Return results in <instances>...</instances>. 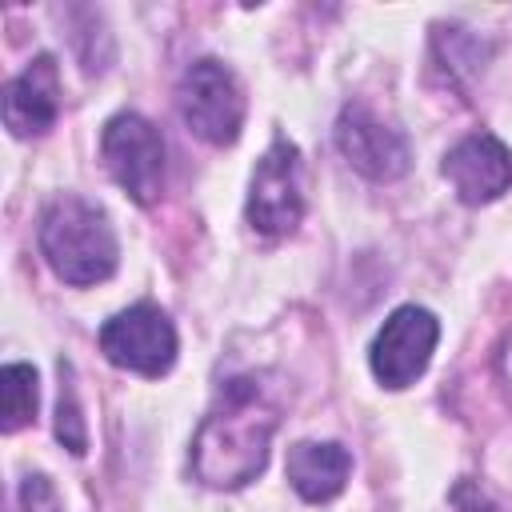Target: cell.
<instances>
[{
    "instance_id": "cell-1",
    "label": "cell",
    "mask_w": 512,
    "mask_h": 512,
    "mask_svg": "<svg viewBox=\"0 0 512 512\" xmlns=\"http://www.w3.org/2000/svg\"><path fill=\"white\" fill-rule=\"evenodd\" d=\"M280 424V408L268 400L256 376H232L220 384L208 416L192 440V472L208 488H240L268 464V444Z\"/></svg>"
},
{
    "instance_id": "cell-2",
    "label": "cell",
    "mask_w": 512,
    "mask_h": 512,
    "mask_svg": "<svg viewBox=\"0 0 512 512\" xmlns=\"http://www.w3.org/2000/svg\"><path fill=\"white\" fill-rule=\"evenodd\" d=\"M40 252L48 268L76 288L100 284L116 272L120 244L100 204L84 196H56L40 216Z\"/></svg>"
},
{
    "instance_id": "cell-3",
    "label": "cell",
    "mask_w": 512,
    "mask_h": 512,
    "mask_svg": "<svg viewBox=\"0 0 512 512\" xmlns=\"http://www.w3.org/2000/svg\"><path fill=\"white\" fill-rule=\"evenodd\" d=\"M176 108H180V120L188 124V132L216 148L236 144V136L244 128V88H240L236 72L212 56L184 68L180 88H176Z\"/></svg>"
},
{
    "instance_id": "cell-4",
    "label": "cell",
    "mask_w": 512,
    "mask_h": 512,
    "mask_svg": "<svg viewBox=\"0 0 512 512\" xmlns=\"http://www.w3.org/2000/svg\"><path fill=\"white\" fill-rule=\"evenodd\" d=\"M100 156L108 176L136 200V204H156L164 192V140L152 120L140 112H116L104 124L100 136Z\"/></svg>"
},
{
    "instance_id": "cell-5",
    "label": "cell",
    "mask_w": 512,
    "mask_h": 512,
    "mask_svg": "<svg viewBox=\"0 0 512 512\" xmlns=\"http://www.w3.org/2000/svg\"><path fill=\"white\" fill-rule=\"evenodd\" d=\"M100 352L136 376H164L176 364V328L156 304H132L100 328Z\"/></svg>"
},
{
    "instance_id": "cell-6",
    "label": "cell",
    "mask_w": 512,
    "mask_h": 512,
    "mask_svg": "<svg viewBox=\"0 0 512 512\" xmlns=\"http://www.w3.org/2000/svg\"><path fill=\"white\" fill-rule=\"evenodd\" d=\"M304 216V192H300V148L284 136L268 144V152L256 160L252 188H248V224L264 236H284Z\"/></svg>"
},
{
    "instance_id": "cell-7",
    "label": "cell",
    "mask_w": 512,
    "mask_h": 512,
    "mask_svg": "<svg viewBox=\"0 0 512 512\" xmlns=\"http://www.w3.org/2000/svg\"><path fill=\"white\" fill-rule=\"evenodd\" d=\"M436 340H440V320L428 308H420V304L396 308L372 340V352H368L372 376L384 388L416 384L424 376L432 352H436Z\"/></svg>"
},
{
    "instance_id": "cell-8",
    "label": "cell",
    "mask_w": 512,
    "mask_h": 512,
    "mask_svg": "<svg viewBox=\"0 0 512 512\" xmlns=\"http://www.w3.org/2000/svg\"><path fill=\"white\" fill-rule=\"evenodd\" d=\"M336 148L368 180H396L412 164L408 136L364 104H344L336 120Z\"/></svg>"
},
{
    "instance_id": "cell-9",
    "label": "cell",
    "mask_w": 512,
    "mask_h": 512,
    "mask_svg": "<svg viewBox=\"0 0 512 512\" xmlns=\"http://www.w3.org/2000/svg\"><path fill=\"white\" fill-rule=\"evenodd\" d=\"M440 172L464 204H492L512 188V152L492 132H476L444 156Z\"/></svg>"
},
{
    "instance_id": "cell-10",
    "label": "cell",
    "mask_w": 512,
    "mask_h": 512,
    "mask_svg": "<svg viewBox=\"0 0 512 512\" xmlns=\"http://www.w3.org/2000/svg\"><path fill=\"white\" fill-rule=\"evenodd\" d=\"M60 116V68L44 52L4 88V124L12 136H44Z\"/></svg>"
},
{
    "instance_id": "cell-11",
    "label": "cell",
    "mask_w": 512,
    "mask_h": 512,
    "mask_svg": "<svg viewBox=\"0 0 512 512\" xmlns=\"http://www.w3.org/2000/svg\"><path fill=\"white\" fill-rule=\"evenodd\" d=\"M348 472H352V456L332 440H300L288 448V484L308 504H324L340 496Z\"/></svg>"
},
{
    "instance_id": "cell-12",
    "label": "cell",
    "mask_w": 512,
    "mask_h": 512,
    "mask_svg": "<svg viewBox=\"0 0 512 512\" xmlns=\"http://www.w3.org/2000/svg\"><path fill=\"white\" fill-rule=\"evenodd\" d=\"M36 420V368L32 364H4L0 372V428L20 432Z\"/></svg>"
},
{
    "instance_id": "cell-13",
    "label": "cell",
    "mask_w": 512,
    "mask_h": 512,
    "mask_svg": "<svg viewBox=\"0 0 512 512\" xmlns=\"http://www.w3.org/2000/svg\"><path fill=\"white\" fill-rule=\"evenodd\" d=\"M60 404H56V436L72 456H84L88 448V432H84V416H80V400L72 388V364H60Z\"/></svg>"
},
{
    "instance_id": "cell-14",
    "label": "cell",
    "mask_w": 512,
    "mask_h": 512,
    "mask_svg": "<svg viewBox=\"0 0 512 512\" xmlns=\"http://www.w3.org/2000/svg\"><path fill=\"white\" fill-rule=\"evenodd\" d=\"M20 512H64V504L56 496V484L44 472L24 476V484H20Z\"/></svg>"
},
{
    "instance_id": "cell-15",
    "label": "cell",
    "mask_w": 512,
    "mask_h": 512,
    "mask_svg": "<svg viewBox=\"0 0 512 512\" xmlns=\"http://www.w3.org/2000/svg\"><path fill=\"white\" fill-rule=\"evenodd\" d=\"M452 500H456L460 512H500V508H496L480 488H472V484H460V488L452 492Z\"/></svg>"
},
{
    "instance_id": "cell-16",
    "label": "cell",
    "mask_w": 512,
    "mask_h": 512,
    "mask_svg": "<svg viewBox=\"0 0 512 512\" xmlns=\"http://www.w3.org/2000/svg\"><path fill=\"white\" fill-rule=\"evenodd\" d=\"M500 380H504V388L512 396V336L504 340V352H500Z\"/></svg>"
}]
</instances>
